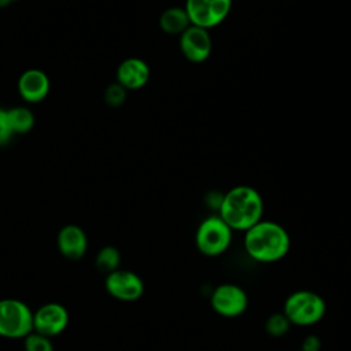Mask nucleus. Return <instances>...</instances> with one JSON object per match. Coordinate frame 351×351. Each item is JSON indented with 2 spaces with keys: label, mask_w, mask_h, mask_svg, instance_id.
I'll return each mask as SVG.
<instances>
[{
  "label": "nucleus",
  "mask_w": 351,
  "mask_h": 351,
  "mask_svg": "<svg viewBox=\"0 0 351 351\" xmlns=\"http://www.w3.org/2000/svg\"><path fill=\"white\" fill-rule=\"evenodd\" d=\"M191 26L184 7H169L159 16V27L170 36H180Z\"/></svg>",
  "instance_id": "14"
},
{
  "label": "nucleus",
  "mask_w": 351,
  "mask_h": 351,
  "mask_svg": "<svg viewBox=\"0 0 351 351\" xmlns=\"http://www.w3.org/2000/svg\"><path fill=\"white\" fill-rule=\"evenodd\" d=\"M217 214L232 230L245 232L262 219V196L250 185H236L223 193Z\"/></svg>",
  "instance_id": "1"
},
{
  "label": "nucleus",
  "mask_w": 351,
  "mask_h": 351,
  "mask_svg": "<svg viewBox=\"0 0 351 351\" xmlns=\"http://www.w3.org/2000/svg\"><path fill=\"white\" fill-rule=\"evenodd\" d=\"M106 288L111 296L123 302H133L144 292L143 280L133 271L115 270L106 278Z\"/></svg>",
  "instance_id": "9"
},
{
  "label": "nucleus",
  "mask_w": 351,
  "mask_h": 351,
  "mask_svg": "<svg viewBox=\"0 0 351 351\" xmlns=\"http://www.w3.org/2000/svg\"><path fill=\"white\" fill-rule=\"evenodd\" d=\"M184 10L191 25L210 30L228 18L232 0H185Z\"/></svg>",
  "instance_id": "6"
},
{
  "label": "nucleus",
  "mask_w": 351,
  "mask_h": 351,
  "mask_svg": "<svg viewBox=\"0 0 351 351\" xmlns=\"http://www.w3.org/2000/svg\"><path fill=\"white\" fill-rule=\"evenodd\" d=\"M49 92V78L38 69L23 71L18 80V93L27 103H37L47 97Z\"/></svg>",
  "instance_id": "12"
},
{
  "label": "nucleus",
  "mask_w": 351,
  "mask_h": 351,
  "mask_svg": "<svg viewBox=\"0 0 351 351\" xmlns=\"http://www.w3.org/2000/svg\"><path fill=\"white\" fill-rule=\"evenodd\" d=\"M149 75V66L140 58H128L117 69V82L126 90H136L145 86Z\"/></svg>",
  "instance_id": "11"
},
{
  "label": "nucleus",
  "mask_w": 351,
  "mask_h": 351,
  "mask_svg": "<svg viewBox=\"0 0 351 351\" xmlns=\"http://www.w3.org/2000/svg\"><path fill=\"white\" fill-rule=\"evenodd\" d=\"M12 126L8 119V114L5 110H0V145L8 143L14 136Z\"/></svg>",
  "instance_id": "20"
},
{
  "label": "nucleus",
  "mask_w": 351,
  "mask_h": 351,
  "mask_svg": "<svg viewBox=\"0 0 351 351\" xmlns=\"http://www.w3.org/2000/svg\"><path fill=\"white\" fill-rule=\"evenodd\" d=\"M119 262H121V255L115 247H104L96 256L97 269L107 276L118 270Z\"/></svg>",
  "instance_id": "16"
},
{
  "label": "nucleus",
  "mask_w": 351,
  "mask_h": 351,
  "mask_svg": "<svg viewBox=\"0 0 351 351\" xmlns=\"http://www.w3.org/2000/svg\"><path fill=\"white\" fill-rule=\"evenodd\" d=\"M291 326V322L285 317L284 313H274L267 317L265 322L266 332L273 337H281L284 336Z\"/></svg>",
  "instance_id": "17"
},
{
  "label": "nucleus",
  "mask_w": 351,
  "mask_h": 351,
  "mask_svg": "<svg viewBox=\"0 0 351 351\" xmlns=\"http://www.w3.org/2000/svg\"><path fill=\"white\" fill-rule=\"evenodd\" d=\"M244 233L245 252L258 262H277L289 251L291 237L285 228L274 221L261 219Z\"/></svg>",
  "instance_id": "2"
},
{
  "label": "nucleus",
  "mask_w": 351,
  "mask_h": 351,
  "mask_svg": "<svg viewBox=\"0 0 351 351\" xmlns=\"http://www.w3.org/2000/svg\"><path fill=\"white\" fill-rule=\"evenodd\" d=\"M178 45L184 58L191 63L206 62L213 52V40L210 30L191 25L180 34Z\"/></svg>",
  "instance_id": "8"
},
{
  "label": "nucleus",
  "mask_w": 351,
  "mask_h": 351,
  "mask_svg": "<svg viewBox=\"0 0 351 351\" xmlns=\"http://www.w3.org/2000/svg\"><path fill=\"white\" fill-rule=\"evenodd\" d=\"M210 304L218 315L225 318H234L247 310L248 296L241 287L225 282L213 291L210 296Z\"/></svg>",
  "instance_id": "7"
},
{
  "label": "nucleus",
  "mask_w": 351,
  "mask_h": 351,
  "mask_svg": "<svg viewBox=\"0 0 351 351\" xmlns=\"http://www.w3.org/2000/svg\"><path fill=\"white\" fill-rule=\"evenodd\" d=\"M58 245L62 255L75 261L85 254L88 240L80 226L66 225L58 234Z\"/></svg>",
  "instance_id": "13"
},
{
  "label": "nucleus",
  "mask_w": 351,
  "mask_h": 351,
  "mask_svg": "<svg viewBox=\"0 0 351 351\" xmlns=\"http://www.w3.org/2000/svg\"><path fill=\"white\" fill-rule=\"evenodd\" d=\"M222 199H223V193L218 192V191H211L207 193L206 196V204L211 208V210H215L218 213L219 210V206L222 203Z\"/></svg>",
  "instance_id": "22"
},
{
  "label": "nucleus",
  "mask_w": 351,
  "mask_h": 351,
  "mask_svg": "<svg viewBox=\"0 0 351 351\" xmlns=\"http://www.w3.org/2000/svg\"><path fill=\"white\" fill-rule=\"evenodd\" d=\"M69 322L66 308L58 303H48L41 306L33 314V329L47 337L56 336L63 332Z\"/></svg>",
  "instance_id": "10"
},
{
  "label": "nucleus",
  "mask_w": 351,
  "mask_h": 351,
  "mask_svg": "<svg viewBox=\"0 0 351 351\" xmlns=\"http://www.w3.org/2000/svg\"><path fill=\"white\" fill-rule=\"evenodd\" d=\"M12 1H15V0H0V5L4 7V5H8V4L12 3Z\"/></svg>",
  "instance_id": "23"
},
{
  "label": "nucleus",
  "mask_w": 351,
  "mask_h": 351,
  "mask_svg": "<svg viewBox=\"0 0 351 351\" xmlns=\"http://www.w3.org/2000/svg\"><path fill=\"white\" fill-rule=\"evenodd\" d=\"M14 133H27L34 126V115L27 107H14L7 110Z\"/></svg>",
  "instance_id": "15"
},
{
  "label": "nucleus",
  "mask_w": 351,
  "mask_h": 351,
  "mask_svg": "<svg viewBox=\"0 0 351 351\" xmlns=\"http://www.w3.org/2000/svg\"><path fill=\"white\" fill-rule=\"evenodd\" d=\"M321 350V340L315 335H308L302 341L300 351H319Z\"/></svg>",
  "instance_id": "21"
},
{
  "label": "nucleus",
  "mask_w": 351,
  "mask_h": 351,
  "mask_svg": "<svg viewBox=\"0 0 351 351\" xmlns=\"http://www.w3.org/2000/svg\"><path fill=\"white\" fill-rule=\"evenodd\" d=\"M326 311L325 300L315 292L300 289L292 292L284 302L282 313L291 325L310 326L319 322Z\"/></svg>",
  "instance_id": "3"
},
{
  "label": "nucleus",
  "mask_w": 351,
  "mask_h": 351,
  "mask_svg": "<svg viewBox=\"0 0 351 351\" xmlns=\"http://www.w3.org/2000/svg\"><path fill=\"white\" fill-rule=\"evenodd\" d=\"M0 110H1V108H0Z\"/></svg>",
  "instance_id": "24"
},
{
  "label": "nucleus",
  "mask_w": 351,
  "mask_h": 351,
  "mask_svg": "<svg viewBox=\"0 0 351 351\" xmlns=\"http://www.w3.org/2000/svg\"><path fill=\"white\" fill-rule=\"evenodd\" d=\"M26 351H53L49 337L40 333H29L25 340Z\"/></svg>",
  "instance_id": "18"
},
{
  "label": "nucleus",
  "mask_w": 351,
  "mask_h": 351,
  "mask_svg": "<svg viewBox=\"0 0 351 351\" xmlns=\"http://www.w3.org/2000/svg\"><path fill=\"white\" fill-rule=\"evenodd\" d=\"M33 329V314L29 307L15 299L0 300V336L23 337Z\"/></svg>",
  "instance_id": "5"
},
{
  "label": "nucleus",
  "mask_w": 351,
  "mask_h": 351,
  "mask_svg": "<svg viewBox=\"0 0 351 351\" xmlns=\"http://www.w3.org/2000/svg\"><path fill=\"white\" fill-rule=\"evenodd\" d=\"M232 234L233 230L225 221L218 214H213L199 223L195 244L200 254L206 256H219L229 248Z\"/></svg>",
  "instance_id": "4"
},
{
  "label": "nucleus",
  "mask_w": 351,
  "mask_h": 351,
  "mask_svg": "<svg viewBox=\"0 0 351 351\" xmlns=\"http://www.w3.org/2000/svg\"><path fill=\"white\" fill-rule=\"evenodd\" d=\"M104 100L108 106L118 107V106L123 104V101L126 100V89L123 86H121L118 82H115L106 89Z\"/></svg>",
  "instance_id": "19"
}]
</instances>
